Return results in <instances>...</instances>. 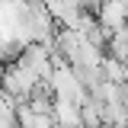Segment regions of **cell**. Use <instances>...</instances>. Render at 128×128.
Here are the masks:
<instances>
[{"instance_id":"6da1fadb","label":"cell","mask_w":128,"mask_h":128,"mask_svg":"<svg viewBox=\"0 0 128 128\" xmlns=\"http://www.w3.org/2000/svg\"><path fill=\"white\" fill-rule=\"evenodd\" d=\"M38 83L42 80L35 77L32 70H26L22 64H10L0 74V86L6 90V96H13L16 102H29L32 96H35V90H38Z\"/></svg>"},{"instance_id":"7a4b0ae2","label":"cell","mask_w":128,"mask_h":128,"mask_svg":"<svg viewBox=\"0 0 128 128\" xmlns=\"http://www.w3.org/2000/svg\"><path fill=\"white\" fill-rule=\"evenodd\" d=\"M51 54H54V51H51L48 45H26L16 64H22V67H26V70H32L42 83H48V80H51V74H54V61H51Z\"/></svg>"},{"instance_id":"3957f363","label":"cell","mask_w":128,"mask_h":128,"mask_svg":"<svg viewBox=\"0 0 128 128\" xmlns=\"http://www.w3.org/2000/svg\"><path fill=\"white\" fill-rule=\"evenodd\" d=\"M96 22H99L102 32L112 38L115 32H122L128 26V10L122 6V3H115V0H102L99 10H96Z\"/></svg>"},{"instance_id":"277c9868","label":"cell","mask_w":128,"mask_h":128,"mask_svg":"<svg viewBox=\"0 0 128 128\" xmlns=\"http://www.w3.org/2000/svg\"><path fill=\"white\" fill-rule=\"evenodd\" d=\"M45 10L51 13V19L61 29H70L80 19V13H83V3L80 0H45Z\"/></svg>"},{"instance_id":"5b68a950","label":"cell","mask_w":128,"mask_h":128,"mask_svg":"<svg viewBox=\"0 0 128 128\" xmlns=\"http://www.w3.org/2000/svg\"><path fill=\"white\" fill-rule=\"evenodd\" d=\"M51 118H54L58 128H83V109L77 102H67V99H54Z\"/></svg>"},{"instance_id":"8992f818","label":"cell","mask_w":128,"mask_h":128,"mask_svg":"<svg viewBox=\"0 0 128 128\" xmlns=\"http://www.w3.org/2000/svg\"><path fill=\"white\" fill-rule=\"evenodd\" d=\"M102 77L109 80V83L125 86L128 83V64L122 61V58H115V54H106V58H102Z\"/></svg>"},{"instance_id":"52a82bcc","label":"cell","mask_w":128,"mask_h":128,"mask_svg":"<svg viewBox=\"0 0 128 128\" xmlns=\"http://www.w3.org/2000/svg\"><path fill=\"white\" fill-rule=\"evenodd\" d=\"M125 128H128V125H125Z\"/></svg>"}]
</instances>
